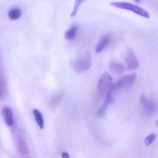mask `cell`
<instances>
[{"label":"cell","mask_w":158,"mask_h":158,"mask_svg":"<svg viewBox=\"0 0 158 158\" xmlns=\"http://www.w3.org/2000/svg\"><path fill=\"white\" fill-rule=\"evenodd\" d=\"M16 144L21 154L25 155L28 153V149L26 145V142L21 135H18L17 136Z\"/></svg>","instance_id":"8fae6325"},{"label":"cell","mask_w":158,"mask_h":158,"mask_svg":"<svg viewBox=\"0 0 158 158\" xmlns=\"http://www.w3.org/2000/svg\"><path fill=\"white\" fill-rule=\"evenodd\" d=\"M137 75L135 73L129 75H124L120 77L118 80L112 85V91L119 90L123 88L128 87L133 85L135 83Z\"/></svg>","instance_id":"277c9868"},{"label":"cell","mask_w":158,"mask_h":158,"mask_svg":"<svg viewBox=\"0 0 158 158\" xmlns=\"http://www.w3.org/2000/svg\"><path fill=\"white\" fill-rule=\"evenodd\" d=\"M92 62L91 54L88 52H84L80 54L74 59L72 63V68L76 72L82 73L90 68Z\"/></svg>","instance_id":"6da1fadb"},{"label":"cell","mask_w":158,"mask_h":158,"mask_svg":"<svg viewBox=\"0 0 158 158\" xmlns=\"http://www.w3.org/2000/svg\"><path fill=\"white\" fill-rule=\"evenodd\" d=\"M33 112L37 124L41 130H43L44 128V121L42 114L37 109H33Z\"/></svg>","instance_id":"7c38bea8"},{"label":"cell","mask_w":158,"mask_h":158,"mask_svg":"<svg viewBox=\"0 0 158 158\" xmlns=\"http://www.w3.org/2000/svg\"><path fill=\"white\" fill-rule=\"evenodd\" d=\"M2 114L6 124L8 126H13L14 124V120L12 109L8 107H4L2 110Z\"/></svg>","instance_id":"ba28073f"},{"label":"cell","mask_w":158,"mask_h":158,"mask_svg":"<svg viewBox=\"0 0 158 158\" xmlns=\"http://www.w3.org/2000/svg\"><path fill=\"white\" fill-rule=\"evenodd\" d=\"M77 27L76 25H73L66 31L65 33V38L67 40H70L74 39L77 34Z\"/></svg>","instance_id":"5bb4252c"},{"label":"cell","mask_w":158,"mask_h":158,"mask_svg":"<svg viewBox=\"0 0 158 158\" xmlns=\"http://www.w3.org/2000/svg\"><path fill=\"white\" fill-rule=\"evenodd\" d=\"M83 2V1H75V6H74V9H73L72 13L71 14V16L73 17L77 15V13L78 11L79 7H80L81 5V4Z\"/></svg>","instance_id":"2e32d148"},{"label":"cell","mask_w":158,"mask_h":158,"mask_svg":"<svg viewBox=\"0 0 158 158\" xmlns=\"http://www.w3.org/2000/svg\"><path fill=\"white\" fill-rule=\"evenodd\" d=\"M110 39L111 36L109 34H106L103 36L97 45L96 47V52L97 53H99L102 52L108 44L110 41Z\"/></svg>","instance_id":"30bf717a"},{"label":"cell","mask_w":158,"mask_h":158,"mask_svg":"<svg viewBox=\"0 0 158 158\" xmlns=\"http://www.w3.org/2000/svg\"><path fill=\"white\" fill-rule=\"evenodd\" d=\"M110 70L111 72L117 75L122 74L125 71V67L123 64L118 61H111L110 66Z\"/></svg>","instance_id":"9c48e42d"},{"label":"cell","mask_w":158,"mask_h":158,"mask_svg":"<svg viewBox=\"0 0 158 158\" xmlns=\"http://www.w3.org/2000/svg\"><path fill=\"white\" fill-rule=\"evenodd\" d=\"M112 92L113 91L112 90H110L109 91L106 96V99H105V102L104 104L102 105V106L101 107L98 112L97 113V116L99 117H101L104 116L107 109L108 107L113 102V98L112 96Z\"/></svg>","instance_id":"8992f818"},{"label":"cell","mask_w":158,"mask_h":158,"mask_svg":"<svg viewBox=\"0 0 158 158\" xmlns=\"http://www.w3.org/2000/svg\"><path fill=\"white\" fill-rule=\"evenodd\" d=\"M156 138V135L154 134H151V135H148L145 139L144 143L146 145L149 146L151 145L154 142Z\"/></svg>","instance_id":"e0dca14e"},{"label":"cell","mask_w":158,"mask_h":158,"mask_svg":"<svg viewBox=\"0 0 158 158\" xmlns=\"http://www.w3.org/2000/svg\"><path fill=\"white\" fill-rule=\"evenodd\" d=\"M110 4L118 8L131 11L146 18H149L150 17V15L147 11L140 6L131 3L127 2H111Z\"/></svg>","instance_id":"3957f363"},{"label":"cell","mask_w":158,"mask_h":158,"mask_svg":"<svg viewBox=\"0 0 158 158\" xmlns=\"http://www.w3.org/2000/svg\"><path fill=\"white\" fill-rule=\"evenodd\" d=\"M124 60L127 64L128 69L130 70H137L139 67L138 59L131 51H129L124 56Z\"/></svg>","instance_id":"5b68a950"},{"label":"cell","mask_w":158,"mask_h":158,"mask_svg":"<svg viewBox=\"0 0 158 158\" xmlns=\"http://www.w3.org/2000/svg\"><path fill=\"white\" fill-rule=\"evenodd\" d=\"M62 156L63 158H70L68 153H66V152H64V153H62Z\"/></svg>","instance_id":"ac0fdd59"},{"label":"cell","mask_w":158,"mask_h":158,"mask_svg":"<svg viewBox=\"0 0 158 158\" xmlns=\"http://www.w3.org/2000/svg\"><path fill=\"white\" fill-rule=\"evenodd\" d=\"M22 15L21 10L19 8H13L10 9L8 12V15L9 19L12 20H16L21 17Z\"/></svg>","instance_id":"4fadbf2b"},{"label":"cell","mask_w":158,"mask_h":158,"mask_svg":"<svg viewBox=\"0 0 158 158\" xmlns=\"http://www.w3.org/2000/svg\"><path fill=\"white\" fill-rule=\"evenodd\" d=\"M158 120L156 122V126H158Z\"/></svg>","instance_id":"d6986e66"},{"label":"cell","mask_w":158,"mask_h":158,"mask_svg":"<svg viewBox=\"0 0 158 158\" xmlns=\"http://www.w3.org/2000/svg\"><path fill=\"white\" fill-rule=\"evenodd\" d=\"M63 95L62 94H60L56 96L51 99L50 101L51 105L52 106H56L58 105L61 100L63 99Z\"/></svg>","instance_id":"9a60e30c"},{"label":"cell","mask_w":158,"mask_h":158,"mask_svg":"<svg viewBox=\"0 0 158 158\" xmlns=\"http://www.w3.org/2000/svg\"><path fill=\"white\" fill-rule=\"evenodd\" d=\"M113 79L107 72H104L101 75L98 83L97 89V96L103 98L106 96L108 93L112 88Z\"/></svg>","instance_id":"7a4b0ae2"},{"label":"cell","mask_w":158,"mask_h":158,"mask_svg":"<svg viewBox=\"0 0 158 158\" xmlns=\"http://www.w3.org/2000/svg\"><path fill=\"white\" fill-rule=\"evenodd\" d=\"M140 101L147 111L149 113H153L156 109L157 106L154 101L148 99L145 96H141Z\"/></svg>","instance_id":"52a82bcc"}]
</instances>
